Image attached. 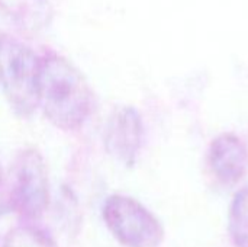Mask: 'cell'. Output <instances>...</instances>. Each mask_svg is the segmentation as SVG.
<instances>
[{
    "label": "cell",
    "instance_id": "obj_1",
    "mask_svg": "<svg viewBox=\"0 0 248 247\" xmlns=\"http://www.w3.org/2000/svg\"><path fill=\"white\" fill-rule=\"evenodd\" d=\"M39 106L46 119L62 131L84 125L93 109V92L83 73L64 55H41Z\"/></svg>",
    "mask_w": 248,
    "mask_h": 247
},
{
    "label": "cell",
    "instance_id": "obj_2",
    "mask_svg": "<svg viewBox=\"0 0 248 247\" xmlns=\"http://www.w3.org/2000/svg\"><path fill=\"white\" fill-rule=\"evenodd\" d=\"M39 73L41 55L19 38L0 33V89L20 118L39 106Z\"/></svg>",
    "mask_w": 248,
    "mask_h": 247
},
{
    "label": "cell",
    "instance_id": "obj_3",
    "mask_svg": "<svg viewBox=\"0 0 248 247\" xmlns=\"http://www.w3.org/2000/svg\"><path fill=\"white\" fill-rule=\"evenodd\" d=\"M9 202L12 210L31 224L39 220L49 204V181L45 162L35 148L20 151L12 166Z\"/></svg>",
    "mask_w": 248,
    "mask_h": 247
},
{
    "label": "cell",
    "instance_id": "obj_4",
    "mask_svg": "<svg viewBox=\"0 0 248 247\" xmlns=\"http://www.w3.org/2000/svg\"><path fill=\"white\" fill-rule=\"evenodd\" d=\"M102 217L122 246L158 247L164 240V229L158 218L131 197H109L103 204Z\"/></svg>",
    "mask_w": 248,
    "mask_h": 247
},
{
    "label": "cell",
    "instance_id": "obj_5",
    "mask_svg": "<svg viewBox=\"0 0 248 247\" xmlns=\"http://www.w3.org/2000/svg\"><path fill=\"white\" fill-rule=\"evenodd\" d=\"M144 124L140 112L134 106L116 108L105 127V148L115 162L125 167L137 163L144 144Z\"/></svg>",
    "mask_w": 248,
    "mask_h": 247
},
{
    "label": "cell",
    "instance_id": "obj_6",
    "mask_svg": "<svg viewBox=\"0 0 248 247\" xmlns=\"http://www.w3.org/2000/svg\"><path fill=\"white\" fill-rule=\"evenodd\" d=\"M208 165L219 183L234 186L243 179L248 169L247 146L235 134H221L209 146Z\"/></svg>",
    "mask_w": 248,
    "mask_h": 247
},
{
    "label": "cell",
    "instance_id": "obj_7",
    "mask_svg": "<svg viewBox=\"0 0 248 247\" xmlns=\"http://www.w3.org/2000/svg\"><path fill=\"white\" fill-rule=\"evenodd\" d=\"M0 10L16 25L26 29H39L51 19L48 0H0Z\"/></svg>",
    "mask_w": 248,
    "mask_h": 247
},
{
    "label": "cell",
    "instance_id": "obj_8",
    "mask_svg": "<svg viewBox=\"0 0 248 247\" xmlns=\"http://www.w3.org/2000/svg\"><path fill=\"white\" fill-rule=\"evenodd\" d=\"M228 233L235 247H248V186L241 188L230 205Z\"/></svg>",
    "mask_w": 248,
    "mask_h": 247
},
{
    "label": "cell",
    "instance_id": "obj_9",
    "mask_svg": "<svg viewBox=\"0 0 248 247\" xmlns=\"http://www.w3.org/2000/svg\"><path fill=\"white\" fill-rule=\"evenodd\" d=\"M1 247H57V245L41 229L32 224H20L6 234Z\"/></svg>",
    "mask_w": 248,
    "mask_h": 247
}]
</instances>
